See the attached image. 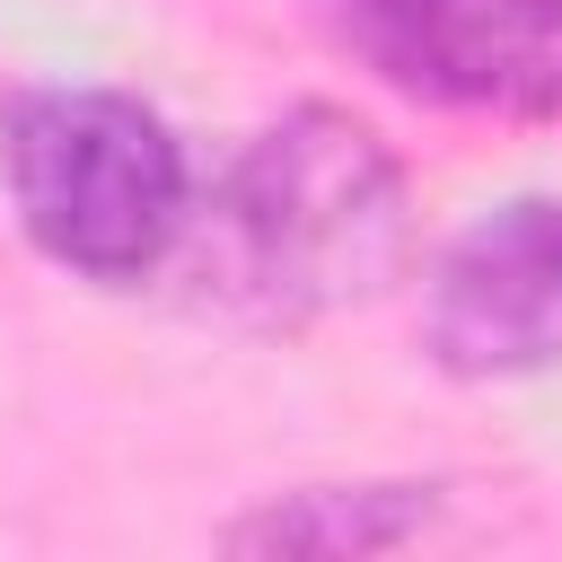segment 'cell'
Listing matches in <instances>:
<instances>
[{
  "label": "cell",
  "mask_w": 562,
  "mask_h": 562,
  "mask_svg": "<svg viewBox=\"0 0 562 562\" xmlns=\"http://www.w3.org/2000/svg\"><path fill=\"white\" fill-rule=\"evenodd\" d=\"M413 263V193L395 149L342 105L272 114L220 176L202 281L255 325H316L369 307Z\"/></svg>",
  "instance_id": "6da1fadb"
},
{
  "label": "cell",
  "mask_w": 562,
  "mask_h": 562,
  "mask_svg": "<svg viewBox=\"0 0 562 562\" xmlns=\"http://www.w3.org/2000/svg\"><path fill=\"white\" fill-rule=\"evenodd\" d=\"M0 176L18 228L88 281H140L184 237V149L123 88H9Z\"/></svg>",
  "instance_id": "7a4b0ae2"
},
{
  "label": "cell",
  "mask_w": 562,
  "mask_h": 562,
  "mask_svg": "<svg viewBox=\"0 0 562 562\" xmlns=\"http://www.w3.org/2000/svg\"><path fill=\"white\" fill-rule=\"evenodd\" d=\"M316 18L422 105L562 123V0H316Z\"/></svg>",
  "instance_id": "3957f363"
},
{
  "label": "cell",
  "mask_w": 562,
  "mask_h": 562,
  "mask_svg": "<svg viewBox=\"0 0 562 562\" xmlns=\"http://www.w3.org/2000/svg\"><path fill=\"white\" fill-rule=\"evenodd\" d=\"M422 342L448 378H536L562 360V202L527 193L483 211L430 263Z\"/></svg>",
  "instance_id": "277c9868"
},
{
  "label": "cell",
  "mask_w": 562,
  "mask_h": 562,
  "mask_svg": "<svg viewBox=\"0 0 562 562\" xmlns=\"http://www.w3.org/2000/svg\"><path fill=\"white\" fill-rule=\"evenodd\" d=\"M439 518V483H299L246 509L220 544L237 553H386Z\"/></svg>",
  "instance_id": "5b68a950"
}]
</instances>
